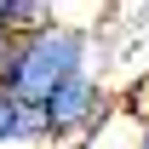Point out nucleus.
<instances>
[{
    "mask_svg": "<svg viewBox=\"0 0 149 149\" xmlns=\"http://www.w3.org/2000/svg\"><path fill=\"white\" fill-rule=\"evenodd\" d=\"M80 69H92V35L80 23H52V29L17 40V57H12V69H6L0 86L17 97V103H46Z\"/></svg>",
    "mask_w": 149,
    "mask_h": 149,
    "instance_id": "f257e3e1",
    "label": "nucleus"
},
{
    "mask_svg": "<svg viewBox=\"0 0 149 149\" xmlns=\"http://www.w3.org/2000/svg\"><path fill=\"white\" fill-rule=\"evenodd\" d=\"M109 86L97 80V69H80L74 80H63L46 97V120H52V143H80L109 120Z\"/></svg>",
    "mask_w": 149,
    "mask_h": 149,
    "instance_id": "f03ea898",
    "label": "nucleus"
},
{
    "mask_svg": "<svg viewBox=\"0 0 149 149\" xmlns=\"http://www.w3.org/2000/svg\"><path fill=\"white\" fill-rule=\"evenodd\" d=\"M52 23H63L57 17V0H12L6 29H12L17 40H29V35H40V29H52Z\"/></svg>",
    "mask_w": 149,
    "mask_h": 149,
    "instance_id": "7ed1b4c3",
    "label": "nucleus"
},
{
    "mask_svg": "<svg viewBox=\"0 0 149 149\" xmlns=\"http://www.w3.org/2000/svg\"><path fill=\"white\" fill-rule=\"evenodd\" d=\"M17 149H52L46 103H23V109H17Z\"/></svg>",
    "mask_w": 149,
    "mask_h": 149,
    "instance_id": "20e7f679",
    "label": "nucleus"
},
{
    "mask_svg": "<svg viewBox=\"0 0 149 149\" xmlns=\"http://www.w3.org/2000/svg\"><path fill=\"white\" fill-rule=\"evenodd\" d=\"M17 109H23V103L0 86V149H17Z\"/></svg>",
    "mask_w": 149,
    "mask_h": 149,
    "instance_id": "39448f33",
    "label": "nucleus"
},
{
    "mask_svg": "<svg viewBox=\"0 0 149 149\" xmlns=\"http://www.w3.org/2000/svg\"><path fill=\"white\" fill-rule=\"evenodd\" d=\"M12 57H17V35L0 29V80H6V69H12Z\"/></svg>",
    "mask_w": 149,
    "mask_h": 149,
    "instance_id": "423d86ee",
    "label": "nucleus"
},
{
    "mask_svg": "<svg viewBox=\"0 0 149 149\" xmlns=\"http://www.w3.org/2000/svg\"><path fill=\"white\" fill-rule=\"evenodd\" d=\"M132 149H149V115L138 120V132H132Z\"/></svg>",
    "mask_w": 149,
    "mask_h": 149,
    "instance_id": "0eeeda50",
    "label": "nucleus"
},
{
    "mask_svg": "<svg viewBox=\"0 0 149 149\" xmlns=\"http://www.w3.org/2000/svg\"><path fill=\"white\" fill-rule=\"evenodd\" d=\"M6 17H12V0H0V29H6Z\"/></svg>",
    "mask_w": 149,
    "mask_h": 149,
    "instance_id": "6e6552de",
    "label": "nucleus"
}]
</instances>
